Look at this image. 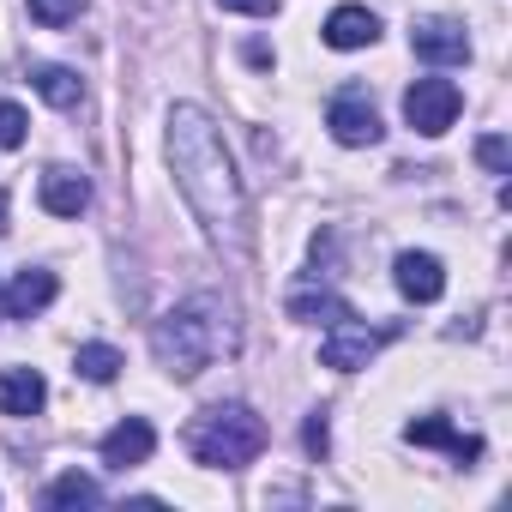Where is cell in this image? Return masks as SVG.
<instances>
[{
    "instance_id": "1",
    "label": "cell",
    "mask_w": 512,
    "mask_h": 512,
    "mask_svg": "<svg viewBox=\"0 0 512 512\" xmlns=\"http://www.w3.org/2000/svg\"><path fill=\"white\" fill-rule=\"evenodd\" d=\"M169 169H175V187L193 205L199 229L229 253V260H247L253 253V211H247L241 175H235V163L223 151L217 121L205 109H193V103L169 109Z\"/></svg>"
},
{
    "instance_id": "2",
    "label": "cell",
    "mask_w": 512,
    "mask_h": 512,
    "mask_svg": "<svg viewBox=\"0 0 512 512\" xmlns=\"http://www.w3.org/2000/svg\"><path fill=\"white\" fill-rule=\"evenodd\" d=\"M187 452L199 464H211V470H241V464H253L266 452V422L253 416L247 404H211V410L193 416Z\"/></svg>"
},
{
    "instance_id": "3",
    "label": "cell",
    "mask_w": 512,
    "mask_h": 512,
    "mask_svg": "<svg viewBox=\"0 0 512 512\" xmlns=\"http://www.w3.org/2000/svg\"><path fill=\"white\" fill-rule=\"evenodd\" d=\"M151 350H157V362H163L175 380L205 374V368H211V350H217V326L205 320V302H187V308L163 314V320L151 326Z\"/></svg>"
},
{
    "instance_id": "4",
    "label": "cell",
    "mask_w": 512,
    "mask_h": 512,
    "mask_svg": "<svg viewBox=\"0 0 512 512\" xmlns=\"http://www.w3.org/2000/svg\"><path fill=\"white\" fill-rule=\"evenodd\" d=\"M458 109H464V97H458L452 79H416V85L404 91V121H410L416 133H428V139H440V133L458 121Z\"/></svg>"
},
{
    "instance_id": "5",
    "label": "cell",
    "mask_w": 512,
    "mask_h": 512,
    "mask_svg": "<svg viewBox=\"0 0 512 512\" xmlns=\"http://www.w3.org/2000/svg\"><path fill=\"white\" fill-rule=\"evenodd\" d=\"M380 344H386V332H380V326H362V320L338 314V320H332V332L320 338V362H326V368H338V374H356V368H368V362L380 356Z\"/></svg>"
},
{
    "instance_id": "6",
    "label": "cell",
    "mask_w": 512,
    "mask_h": 512,
    "mask_svg": "<svg viewBox=\"0 0 512 512\" xmlns=\"http://www.w3.org/2000/svg\"><path fill=\"white\" fill-rule=\"evenodd\" d=\"M326 127H332V139H338V145H350V151H356V145H380V133H386L362 85H350V91H338V97H332Z\"/></svg>"
},
{
    "instance_id": "7",
    "label": "cell",
    "mask_w": 512,
    "mask_h": 512,
    "mask_svg": "<svg viewBox=\"0 0 512 512\" xmlns=\"http://www.w3.org/2000/svg\"><path fill=\"white\" fill-rule=\"evenodd\" d=\"M410 49H416V61H428V67H458V61H470V37H464L458 19H422V25L410 31Z\"/></svg>"
},
{
    "instance_id": "8",
    "label": "cell",
    "mask_w": 512,
    "mask_h": 512,
    "mask_svg": "<svg viewBox=\"0 0 512 512\" xmlns=\"http://www.w3.org/2000/svg\"><path fill=\"white\" fill-rule=\"evenodd\" d=\"M151 452H157V428H151L145 416H127L121 428L103 434V464H109V470H133V464H145Z\"/></svg>"
},
{
    "instance_id": "9",
    "label": "cell",
    "mask_w": 512,
    "mask_h": 512,
    "mask_svg": "<svg viewBox=\"0 0 512 512\" xmlns=\"http://www.w3.org/2000/svg\"><path fill=\"white\" fill-rule=\"evenodd\" d=\"M398 290L410 302H440L446 296V266L434 253H398Z\"/></svg>"
},
{
    "instance_id": "10",
    "label": "cell",
    "mask_w": 512,
    "mask_h": 512,
    "mask_svg": "<svg viewBox=\"0 0 512 512\" xmlns=\"http://www.w3.org/2000/svg\"><path fill=\"white\" fill-rule=\"evenodd\" d=\"M404 440H410V446H446L458 464H476V458H482V440H476V434H458L446 416H422V422H410Z\"/></svg>"
},
{
    "instance_id": "11",
    "label": "cell",
    "mask_w": 512,
    "mask_h": 512,
    "mask_svg": "<svg viewBox=\"0 0 512 512\" xmlns=\"http://www.w3.org/2000/svg\"><path fill=\"white\" fill-rule=\"evenodd\" d=\"M49 404V386L37 368H7L0 374V416H37Z\"/></svg>"
},
{
    "instance_id": "12",
    "label": "cell",
    "mask_w": 512,
    "mask_h": 512,
    "mask_svg": "<svg viewBox=\"0 0 512 512\" xmlns=\"http://www.w3.org/2000/svg\"><path fill=\"white\" fill-rule=\"evenodd\" d=\"M91 205V181L79 169H49L43 175V211L49 217H79Z\"/></svg>"
},
{
    "instance_id": "13",
    "label": "cell",
    "mask_w": 512,
    "mask_h": 512,
    "mask_svg": "<svg viewBox=\"0 0 512 512\" xmlns=\"http://www.w3.org/2000/svg\"><path fill=\"white\" fill-rule=\"evenodd\" d=\"M55 296H61L55 272H19L13 290H7V314H13V320H31V314H43Z\"/></svg>"
},
{
    "instance_id": "14",
    "label": "cell",
    "mask_w": 512,
    "mask_h": 512,
    "mask_svg": "<svg viewBox=\"0 0 512 512\" xmlns=\"http://www.w3.org/2000/svg\"><path fill=\"white\" fill-rule=\"evenodd\" d=\"M380 37V19L368 13V7H338L332 19H326V43L332 49H368Z\"/></svg>"
},
{
    "instance_id": "15",
    "label": "cell",
    "mask_w": 512,
    "mask_h": 512,
    "mask_svg": "<svg viewBox=\"0 0 512 512\" xmlns=\"http://www.w3.org/2000/svg\"><path fill=\"white\" fill-rule=\"evenodd\" d=\"M31 85H37L43 103H55V109H79V103H85V79H79L73 67H31Z\"/></svg>"
},
{
    "instance_id": "16",
    "label": "cell",
    "mask_w": 512,
    "mask_h": 512,
    "mask_svg": "<svg viewBox=\"0 0 512 512\" xmlns=\"http://www.w3.org/2000/svg\"><path fill=\"white\" fill-rule=\"evenodd\" d=\"M314 314H332V320L344 314V302L326 290V272H320V278H302V284L290 290V320H314Z\"/></svg>"
},
{
    "instance_id": "17",
    "label": "cell",
    "mask_w": 512,
    "mask_h": 512,
    "mask_svg": "<svg viewBox=\"0 0 512 512\" xmlns=\"http://www.w3.org/2000/svg\"><path fill=\"white\" fill-rule=\"evenodd\" d=\"M73 368L91 380V386H109L121 368H127V356L115 350V344H79V356H73Z\"/></svg>"
},
{
    "instance_id": "18",
    "label": "cell",
    "mask_w": 512,
    "mask_h": 512,
    "mask_svg": "<svg viewBox=\"0 0 512 512\" xmlns=\"http://www.w3.org/2000/svg\"><path fill=\"white\" fill-rule=\"evenodd\" d=\"M97 500H103V488H97L91 476H79V470H61V476L49 482V506H61V512H67V506H97Z\"/></svg>"
},
{
    "instance_id": "19",
    "label": "cell",
    "mask_w": 512,
    "mask_h": 512,
    "mask_svg": "<svg viewBox=\"0 0 512 512\" xmlns=\"http://www.w3.org/2000/svg\"><path fill=\"white\" fill-rule=\"evenodd\" d=\"M79 13H85V0H31V19L49 25V31H55V25H73Z\"/></svg>"
},
{
    "instance_id": "20",
    "label": "cell",
    "mask_w": 512,
    "mask_h": 512,
    "mask_svg": "<svg viewBox=\"0 0 512 512\" xmlns=\"http://www.w3.org/2000/svg\"><path fill=\"white\" fill-rule=\"evenodd\" d=\"M25 127H31V121H25L19 103H0V151H19V145H25Z\"/></svg>"
},
{
    "instance_id": "21",
    "label": "cell",
    "mask_w": 512,
    "mask_h": 512,
    "mask_svg": "<svg viewBox=\"0 0 512 512\" xmlns=\"http://www.w3.org/2000/svg\"><path fill=\"white\" fill-rule=\"evenodd\" d=\"M476 157H482V169H494V175H506V169H512V145H506L500 133L476 139Z\"/></svg>"
},
{
    "instance_id": "22",
    "label": "cell",
    "mask_w": 512,
    "mask_h": 512,
    "mask_svg": "<svg viewBox=\"0 0 512 512\" xmlns=\"http://www.w3.org/2000/svg\"><path fill=\"white\" fill-rule=\"evenodd\" d=\"M302 446H308L314 458H326V446H332V440H326V410H314V416H308V428H302Z\"/></svg>"
},
{
    "instance_id": "23",
    "label": "cell",
    "mask_w": 512,
    "mask_h": 512,
    "mask_svg": "<svg viewBox=\"0 0 512 512\" xmlns=\"http://www.w3.org/2000/svg\"><path fill=\"white\" fill-rule=\"evenodd\" d=\"M217 7H229V13H253V19H266L278 0H217Z\"/></svg>"
}]
</instances>
